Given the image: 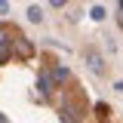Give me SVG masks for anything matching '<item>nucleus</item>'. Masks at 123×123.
Here are the masks:
<instances>
[{
	"instance_id": "obj_9",
	"label": "nucleus",
	"mask_w": 123,
	"mask_h": 123,
	"mask_svg": "<svg viewBox=\"0 0 123 123\" xmlns=\"http://www.w3.org/2000/svg\"><path fill=\"white\" fill-rule=\"evenodd\" d=\"M0 43H9V31L3 28V25H0Z\"/></svg>"
},
{
	"instance_id": "obj_4",
	"label": "nucleus",
	"mask_w": 123,
	"mask_h": 123,
	"mask_svg": "<svg viewBox=\"0 0 123 123\" xmlns=\"http://www.w3.org/2000/svg\"><path fill=\"white\" fill-rule=\"evenodd\" d=\"M89 68L95 71V74H102V71H105V65H102V55H98V52H89Z\"/></svg>"
},
{
	"instance_id": "obj_2",
	"label": "nucleus",
	"mask_w": 123,
	"mask_h": 123,
	"mask_svg": "<svg viewBox=\"0 0 123 123\" xmlns=\"http://www.w3.org/2000/svg\"><path fill=\"white\" fill-rule=\"evenodd\" d=\"M62 123H80L83 120V111H80V105H74V102H68V105H62Z\"/></svg>"
},
{
	"instance_id": "obj_7",
	"label": "nucleus",
	"mask_w": 123,
	"mask_h": 123,
	"mask_svg": "<svg viewBox=\"0 0 123 123\" xmlns=\"http://www.w3.org/2000/svg\"><path fill=\"white\" fill-rule=\"evenodd\" d=\"M65 77H68V68H62V65H55V68H52V80H55V83H62Z\"/></svg>"
},
{
	"instance_id": "obj_11",
	"label": "nucleus",
	"mask_w": 123,
	"mask_h": 123,
	"mask_svg": "<svg viewBox=\"0 0 123 123\" xmlns=\"http://www.w3.org/2000/svg\"><path fill=\"white\" fill-rule=\"evenodd\" d=\"M117 22H120V28H123V6L117 9Z\"/></svg>"
},
{
	"instance_id": "obj_13",
	"label": "nucleus",
	"mask_w": 123,
	"mask_h": 123,
	"mask_svg": "<svg viewBox=\"0 0 123 123\" xmlns=\"http://www.w3.org/2000/svg\"><path fill=\"white\" fill-rule=\"evenodd\" d=\"M0 123H9V120H6V117H3V114H0Z\"/></svg>"
},
{
	"instance_id": "obj_6",
	"label": "nucleus",
	"mask_w": 123,
	"mask_h": 123,
	"mask_svg": "<svg viewBox=\"0 0 123 123\" xmlns=\"http://www.w3.org/2000/svg\"><path fill=\"white\" fill-rule=\"evenodd\" d=\"M9 55H12V46H9V43H0V65H6Z\"/></svg>"
},
{
	"instance_id": "obj_14",
	"label": "nucleus",
	"mask_w": 123,
	"mask_h": 123,
	"mask_svg": "<svg viewBox=\"0 0 123 123\" xmlns=\"http://www.w3.org/2000/svg\"><path fill=\"white\" fill-rule=\"evenodd\" d=\"M120 6H123V0H120Z\"/></svg>"
},
{
	"instance_id": "obj_1",
	"label": "nucleus",
	"mask_w": 123,
	"mask_h": 123,
	"mask_svg": "<svg viewBox=\"0 0 123 123\" xmlns=\"http://www.w3.org/2000/svg\"><path fill=\"white\" fill-rule=\"evenodd\" d=\"M12 49H15V55H18L22 62L34 59V43H31L25 34H15V37H12Z\"/></svg>"
},
{
	"instance_id": "obj_8",
	"label": "nucleus",
	"mask_w": 123,
	"mask_h": 123,
	"mask_svg": "<svg viewBox=\"0 0 123 123\" xmlns=\"http://www.w3.org/2000/svg\"><path fill=\"white\" fill-rule=\"evenodd\" d=\"M89 15L95 18V22H102V18H105V6H92V9H89Z\"/></svg>"
},
{
	"instance_id": "obj_12",
	"label": "nucleus",
	"mask_w": 123,
	"mask_h": 123,
	"mask_svg": "<svg viewBox=\"0 0 123 123\" xmlns=\"http://www.w3.org/2000/svg\"><path fill=\"white\" fill-rule=\"evenodd\" d=\"M49 3H52V6H65V0H49Z\"/></svg>"
},
{
	"instance_id": "obj_10",
	"label": "nucleus",
	"mask_w": 123,
	"mask_h": 123,
	"mask_svg": "<svg viewBox=\"0 0 123 123\" xmlns=\"http://www.w3.org/2000/svg\"><path fill=\"white\" fill-rule=\"evenodd\" d=\"M9 12V3H6V0H0V15H6Z\"/></svg>"
},
{
	"instance_id": "obj_3",
	"label": "nucleus",
	"mask_w": 123,
	"mask_h": 123,
	"mask_svg": "<svg viewBox=\"0 0 123 123\" xmlns=\"http://www.w3.org/2000/svg\"><path fill=\"white\" fill-rule=\"evenodd\" d=\"M37 86H40V98H46L49 92L55 89V80H52V71H43V74L37 77Z\"/></svg>"
},
{
	"instance_id": "obj_5",
	"label": "nucleus",
	"mask_w": 123,
	"mask_h": 123,
	"mask_svg": "<svg viewBox=\"0 0 123 123\" xmlns=\"http://www.w3.org/2000/svg\"><path fill=\"white\" fill-rule=\"evenodd\" d=\"M28 22H43V12H40V6H28Z\"/></svg>"
}]
</instances>
